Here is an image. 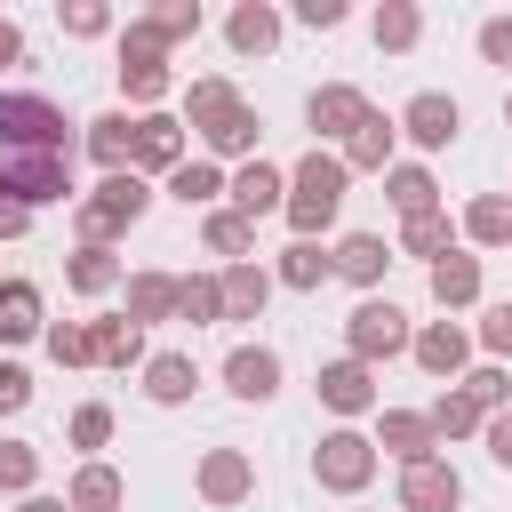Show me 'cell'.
<instances>
[{"label":"cell","mask_w":512,"mask_h":512,"mask_svg":"<svg viewBox=\"0 0 512 512\" xmlns=\"http://www.w3.org/2000/svg\"><path fill=\"white\" fill-rule=\"evenodd\" d=\"M392 256H400V248H392L384 232H344V240H336V280H352V288L376 296V280L392 272Z\"/></svg>","instance_id":"22"},{"label":"cell","mask_w":512,"mask_h":512,"mask_svg":"<svg viewBox=\"0 0 512 512\" xmlns=\"http://www.w3.org/2000/svg\"><path fill=\"white\" fill-rule=\"evenodd\" d=\"M400 136H408L416 152H448V144L464 136V104H456L448 88H416V96L400 104Z\"/></svg>","instance_id":"9"},{"label":"cell","mask_w":512,"mask_h":512,"mask_svg":"<svg viewBox=\"0 0 512 512\" xmlns=\"http://www.w3.org/2000/svg\"><path fill=\"white\" fill-rule=\"evenodd\" d=\"M128 320L136 328L176 320V272H128Z\"/></svg>","instance_id":"36"},{"label":"cell","mask_w":512,"mask_h":512,"mask_svg":"<svg viewBox=\"0 0 512 512\" xmlns=\"http://www.w3.org/2000/svg\"><path fill=\"white\" fill-rule=\"evenodd\" d=\"M224 392L248 400V408L280 400V352H272V344H232V352H224Z\"/></svg>","instance_id":"16"},{"label":"cell","mask_w":512,"mask_h":512,"mask_svg":"<svg viewBox=\"0 0 512 512\" xmlns=\"http://www.w3.org/2000/svg\"><path fill=\"white\" fill-rule=\"evenodd\" d=\"M504 192H512V184H504Z\"/></svg>","instance_id":"56"},{"label":"cell","mask_w":512,"mask_h":512,"mask_svg":"<svg viewBox=\"0 0 512 512\" xmlns=\"http://www.w3.org/2000/svg\"><path fill=\"white\" fill-rule=\"evenodd\" d=\"M376 456H392L400 472L408 464H424V456H440V432H432V416L424 408H376Z\"/></svg>","instance_id":"12"},{"label":"cell","mask_w":512,"mask_h":512,"mask_svg":"<svg viewBox=\"0 0 512 512\" xmlns=\"http://www.w3.org/2000/svg\"><path fill=\"white\" fill-rule=\"evenodd\" d=\"M88 360H96V368H120V376H128V368L144 376L152 344H144V328H136L128 312H112V320H88Z\"/></svg>","instance_id":"18"},{"label":"cell","mask_w":512,"mask_h":512,"mask_svg":"<svg viewBox=\"0 0 512 512\" xmlns=\"http://www.w3.org/2000/svg\"><path fill=\"white\" fill-rule=\"evenodd\" d=\"M376 440L360 432V424H328L320 432V448H312V488H328V496H360L368 480H376Z\"/></svg>","instance_id":"5"},{"label":"cell","mask_w":512,"mask_h":512,"mask_svg":"<svg viewBox=\"0 0 512 512\" xmlns=\"http://www.w3.org/2000/svg\"><path fill=\"white\" fill-rule=\"evenodd\" d=\"M504 128H512V96H504Z\"/></svg>","instance_id":"55"},{"label":"cell","mask_w":512,"mask_h":512,"mask_svg":"<svg viewBox=\"0 0 512 512\" xmlns=\"http://www.w3.org/2000/svg\"><path fill=\"white\" fill-rule=\"evenodd\" d=\"M480 448H488V464H496V472H512V408L480 424Z\"/></svg>","instance_id":"50"},{"label":"cell","mask_w":512,"mask_h":512,"mask_svg":"<svg viewBox=\"0 0 512 512\" xmlns=\"http://www.w3.org/2000/svg\"><path fill=\"white\" fill-rule=\"evenodd\" d=\"M224 208H240L248 224H256V216H280V208H288V168H272V160L256 152L248 168H232V184H224Z\"/></svg>","instance_id":"15"},{"label":"cell","mask_w":512,"mask_h":512,"mask_svg":"<svg viewBox=\"0 0 512 512\" xmlns=\"http://www.w3.org/2000/svg\"><path fill=\"white\" fill-rule=\"evenodd\" d=\"M232 104H240V88H232V80H224V72H200V80H192V88H184V128H192V136H200V128H208V120H224V112H232Z\"/></svg>","instance_id":"39"},{"label":"cell","mask_w":512,"mask_h":512,"mask_svg":"<svg viewBox=\"0 0 512 512\" xmlns=\"http://www.w3.org/2000/svg\"><path fill=\"white\" fill-rule=\"evenodd\" d=\"M312 392H320V408H328L336 424H352V416H368V408H376V368H360L352 352H336V360H320Z\"/></svg>","instance_id":"11"},{"label":"cell","mask_w":512,"mask_h":512,"mask_svg":"<svg viewBox=\"0 0 512 512\" xmlns=\"http://www.w3.org/2000/svg\"><path fill=\"white\" fill-rule=\"evenodd\" d=\"M144 208H152V176H136V168L96 176V192H80V208H72L80 248H112L120 232H136V224H144Z\"/></svg>","instance_id":"2"},{"label":"cell","mask_w":512,"mask_h":512,"mask_svg":"<svg viewBox=\"0 0 512 512\" xmlns=\"http://www.w3.org/2000/svg\"><path fill=\"white\" fill-rule=\"evenodd\" d=\"M344 184H352L344 152H320V144H312V152L288 168V208H280L288 232H296V240H320V232L336 224V208H344Z\"/></svg>","instance_id":"1"},{"label":"cell","mask_w":512,"mask_h":512,"mask_svg":"<svg viewBox=\"0 0 512 512\" xmlns=\"http://www.w3.org/2000/svg\"><path fill=\"white\" fill-rule=\"evenodd\" d=\"M416 344V328H408V312L392 304V296H360L352 312H344V352L360 360V368H384V360H400Z\"/></svg>","instance_id":"4"},{"label":"cell","mask_w":512,"mask_h":512,"mask_svg":"<svg viewBox=\"0 0 512 512\" xmlns=\"http://www.w3.org/2000/svg\"><path fill=\"white\" fill-rule=\"evenodd\" d=\"M80 152H88L104 176L136 168V112H96V120H80Z\"/></svg>","instance_id":"17"},{"label":"cell","mask_w":512,"mask_h":512,"mask_svg":"<svg viewBox=\"0 0 512 512\" xmlns=\"http://www.w3.org/2000/svg\"><path fill=\"white\" fill-rule=\"evenodd\" d=\"M272 280H280V288H296V296H312V288H328V280H336V248H320V240H288V248H280V264H272Z\"/></svg>","instance_id":"27"},{"label":"cell","mask_w":512,"mask_h":512,"mask_svg":"<svg viewBox=\"0 0 512 512\" xmlns=\"http://www.w3.org/2000/svg\"><path fill=\"white\" fill-rule=\"evenodd\" d=\"M368 112H376V104H368L352 80H320V88L304 96V128H312V144H320V152H328V144L344 152V144H352V128H360Z\"/></svg>","instance_id":"8"},{"label":"cell","mask_w":512,"mask_h":512,"mask_svg":"<svg viewBox=\"0 0 512 512\" xmlns=\"http://www.w3.org/2000/svg\"><path fill=\"white\" fill-rule=\"evenodd\" d=\"M72 120H64V104L56 96H40V88H0V160L8 152H64L72 160Z\"/></svg>","instance_id":"3"},{"label":"cell","mask_w":512,"mask_h":512,"mask_svg":"<svg viewBox=\"0 0 512 512\" xmlns=\"http://www.w3.org/2000/svg\"><path fill=\"white\" fill-rule=\"evenodd\" d=\"M408 360H416L432 384H464V368H472V328H464V320H424L416 344H408Z\"/></svg>","instance_id":"10"},{"label":"cell","mask_w":512,"mask_h":512,"mask_svg":"<svg viewBox=\"0 0 512 512\" xmlns=\"http://www.w3.org/2000/svg\"><path fill=\"white\" fill-rule=\"evenodd\" d=\"M192 496H200L208 512H240V504L256 496V456H248V448H200Z\"/></svg>","instance_id":"7"},{"label":"cell","mask_w":512,"mask_h":512,"mask_svg":"<svg viewBox=\"0 0 512 512\" xmlns=\"http://www.w3.org/2000/svg\"><path fill=\"white\" fill-rule=\"evenodd\" d=\"M64 504H72V512H120V504H128V480L96 456V464H80V472L64 480Z\"/></svg>","instance_id":"30"},{"label":"cell","mask_w":512,"mask_h":512,"mask_svg":"<svg viewBox=\"0 0 512 512\" xmlns=\"http://www.w3.org/2000/svg\"><path fill=\"white\" fill-rule=\"evenodd\" d=\"M256 136H264V112H256L248 96H240V104H232L224 120H208V128H200V144H208V160H240V168L256 160Z\"/></svg>","instance_id":"21"},{"label":"cell","mask_w":512,"mask_h":512,"mask_svg":"<svg viewBox=\"0 0 512 512\" xmlns=\"http://www.w3.org/2000/svg\"><path fill=\"white\" fill-rule=\"evenodd\" d=\"M32 232V208H16V200H0V240H24Z\"/></svg>","instance_id":"52"},{"label":"cell","mask_w":512,"mask_h":512,"mask_svg":"<svg viewBox=\"0 0 512 512\" xmlns=\"http://www.w3.org/2000/svg\"><path fill=\"white\" fill-rule=\"evenodd\" d=\"M192 392H200V360L192 352H152L144 360V400L152 408H184Z\"/></svg>","instance_id":"24"},{"label":"cell","mask_w":512,"mask_h":512,"mask_svg":"<svg viewBox=\"0 0 512 512\" xmlns=\"http://www.w3.org/2000/svg\"><path fill=\"white\" fill-rule=\"evenodd\" d=\"M200 240H208V256H224V264H248V248H256V224H248L240 208H208V216H200Z\"/></svg>","instance_id":"35"},{"label":"cell","mask_w":512,"mask_h":512,"mask_svg":"<svg viewBox=\"0 0 512 512\" xmlns=\"http://www.w3.org/2000/svg\"><path fill=\"white\" fill-rule=\"evenodd\" d=\"M216 280H224V320H264V304H272V288H280L256 256H248V264H224Z\"/></svg>","instance_id":"28"},{"label":"cell","mask_w":512,"mask_h":512,"mask_svg":"<svg viewBox=\"0 0 512 512\" xmlns=\"http://www.w3.org/2000/svg\"><path fill=\"white\" fill-rule=\"evenodd\" d=\"M16 512H72V504H64V496H40V488H32V496H16Z\"/></svg>","instance_id":"54"},{"label":"cell","mask_w":512,"mask_h":512,"mask_svg":"<svg viewBox=\"0 0 512 512\" xmlns=\"http://www.w3.org/2000/svg\"><path fill=\"white\" fill-rule=\"evenodd\" d=\"M224 184H232V176H224L216 160H184V168L168 176V200H176V208H200V216H208V208H224Z\"/></svg>","instance_id":"31"},{"label":"cell","mask_w":512,"mask_h":512,"mask_svg":"<svg viewBox=\"0 0 512 512\" xmlns=\"http://www.w3.org/2000/svg\"><path fill=\"white\" fill-rule=\"evenodd\" d=\"M184 160V112H136V176H176Z\"/></svg>","instance_id":"14"},{"label":"cell","mask_w":512,"mask_h":512,"mask_svg":"<svg viewBox=\"0 0 512 512\" xmlns=\"http://www.w3.org/2000/svg\"><path fill=\"white\" fill-rule=\"evenodd\" d=\"M472 344L504 368V360H512V304H488V312H480V328H472Z\"/></svg>","instance_id":"47"},{"label":"cell","mask_w":512,"mask_h":512,"mask_svg":"<svg viewBox=\"0 0 512 512\" xmlns=\"http://www.w3.org/2000/svg\"><path fill=\"white\" fill-rule=\"evenodd\" d=\"M456 232L472 248H512V192H472L464 216H456Z\"/></svg>","instance_id":"29"},{"label":"cell","mask_w":512,"mask_h":512,"mask_svg":"<svg viewBox=\"0 0 512 512\" xmlns=\"http://www.w3.org/2000/svg\"><path fill=\"white\" fill-rule=\"evenodd\" d=\"M112 424H120V416H112L104 400H80V408L64 416V440L80 448V464H96V448H112Z\"/></svg>","instance_id":"40"},{"label":"cell","mask_w":512,"mask_h":512,"mask_svg":"<svg viewBox=\"0 0 512 512\" xmlns=\"http://www.w3.org/2000/svg\"><path fill=\"white\" fill-rule=\"evenodd\" d=\"M40 488V448L32 440H0V496H32Z\"/></svg>","instance_id":"45"},{"label":"cell","mask_w":512,"mask_h":512,"mask_svg":"<svg viewBox=\"0 0 512 512\" xmlns=\"http://www.w3.org/2000/svg\"><path fill=\"white\" fill-rule=\"evenodd\" d=\"M432 304H440V312L480 304V256H464V248H456V256H440V264H432Z\"/></svg>","instance_id":"33"},{"label":"cell","mask_w":512,"mask_h":512,"mask_svg":"<svg viewBox=\"0 0 512 512\" xmlns=\"http://www.w3.org/2000/svg\"><path fill=\"white\" fill-rule=\"evenodd\" d=\"M8 64H24V32L0 16V72H8Z\"/></svg>","instance_id":"53"},{"label":"cell","mask_w":512,"mask_h":512,"mask_svg":"<svg viewBox=\"0 0 512 512\" xmlns=\"http://www.w3.org/2000/svg\"><path fill=\"white\" fill-rule=\"evenodd\" d=\"M424 416H432V432H440V440H480V424H488V416L472 408V392H456V384H448Z\"/></svg>","instance_id":"42"},{"label":"cell","mask_w":512,"mask_h":512,"mask_svg":"<svg viewBox=\"0 0 512 512\" xmlns=\"http://www.w3.org/2000/svg\"><path fill=\"white\" fill-rule=\"evenodd\" d=\"M144 24H152V32H160V48L176 56L184 40H200V24H208V16H200V0H160V8H144Z\"/></svg>","instance_id":"41"},{"label":"cell","mask_w":512,"mask_h":512,"mask_svg":"<svg viewBox=\"0 0 512 512\" xmlns=\"http://www.w3.org/2000/svg\"><path fill=\"white\" fill-rule=\"evenodd\" d=\"M456 392H472V408H480V416H504V408H512V376H504L496 360L464 368V384H456Z\"/></svg>","instance_id":"44"},{"label":"cell","mask_w":512,"mask_h":512,"mask_svg":"<svg viewBox=\"0 0 512 512\" xmlns=\"http://www.w3.org/2000/svg\"><path fill=\"white\" fill-rule=\"evenodd\" d=\"M368 32H376L384 56H408V48L424 40V8H416V0H384V8L368 16Z\"/></svg>","instance_id":"34"},{"label":"cell","mask_w":512,"mask_h":512,"mask_svg":"<svg viewBox=\"0 0 512 512\" xmlns=\"http://www.w3.org/2000/svg\"><path fill=\"white\" fill-rule=\"evenodd\" d=\"M472 48H480V64H496V72H512V16H480V32H472Z\"/></svg>","instance_id":"48"},{"label":"cell","mask_w":512,"mask_h":512,"mask_svg":"<svg viewBox=\"0 0 512 512\" xmlns=\"http://www.w3.org/2000/svg\"><path fill=\"white\" fill-rule=\"evenodd\" d=\"M392 144H400V112H368L352 128V144H344V168L352 176H384L392 168Z\"/></svg>","instance_id":"23"},{"label":"cell","mask_w":512,"mask_h":512,"mask_svg":"<svg viewBox=\"0 0 512 512\" xmlns=\"http://www.w3.org/2000/svg\"><path fill=\"white\" fill-rule=\"evenodd\" d=\"M176 320L216 328V320H224V280H216V272H176Z\"/></svg>","instance_id":"37"},{"label":"cell","mask_w":512,"mask_h":512,"mask_svg":"<svg viewBox=\"0 0 512 512\" xmlns=\"http://www.w3.org/2000/svg\"><path fill=\"white\" fill-rule=\"evenodd\" d=\"M40 344H48V360H56V368H96V360H88V320H48V336H40Z\"/></svg>","instance_id":"46"},{"label":"cell","mask_w":512,"mask_h":512,"mask_svg":"<svg viewBox=\"0 0 512 512\" xmlns=\"http://www.w3.org/2000/svg\"><path fill=\"white\" fill-rule=\"evenodd\" d=\"M344 16H352L344 0H296V24H304V32H336Z\"/></svg>","instance_id":"51"},{"label":"cell","mask_w":512,"mask_h":512,"mask_svg":"<svg viewBox=\"0 0 512 512\" xmlns=\"http://www.w3.org/2000/svg\"><path fill=\"white\" fill-rule=\"evenodd\" d=\"M64 288L96 304V296H112V288H128V264H120L112 248H72V256H64Z\"/></svg>","instance_id":"26"},{"label":"cell","mask_w":512,"mask_h":512,"mask_svg":"<svg viewBox=\"0 0 512 512\" xmlns=\"http://www.w3.org/2000/svg\"><path fill=\"white\" fill-rule=\"evenodd\" d=\"M400 512H464V472L448 464V456H424V464H408L400 472V496H392Z\"/></svg>","instance_id":"13"},{"label":"cell","mask_w":512,"mask_h":512,"mask_svg":"<svg viewBox=\"0 0 512 512\" xmlns=\"http://www.w3.org/2000/svg\"><path fill=\"white\" fill-rule=\"evenodd\" d=\"M280 32H288V16H280L272 0H240V8L224 16V48H232V56H272Z\"/></svg>","instance_id":"20"},{"label":"cell","mask_w":512,"mask_h":512,"mask_svg":"<svg viewBox=\"0 0 512 512\" xmlns=\"http://www.w3.org/2000/svg\"><path fill=\"white\" fill-rule=\"evenodd\" d=\"M392 248H400V256H416V264H440V256H456V224H448V208H432V216H408Z\"/></svg>","instance_id":"32"},{"label":"cell","mask_w":512,"mask_h":512,"mask_svg":"<svg viewBox=\"0 0 512 512\" xmlns=\"http://www.w3.org/2000/svg\"><path fill=\"white\" fill-rule=\"evenodd\" d=\"M0 200H16V208H56V200H72L80 208V184H72V160L64 152H8L0 160Z\"/></svg>","instance_id":"6"},{"label":"cell","mask_w":512,"mask_h":512,"mask_svg":"<svg viewBox=\"0 0 512 512\" xmlns=\"http://www.w3.org/2000/svg\"><path fill=\"white\" fill-rule=\"evenodd\" d=\"M56 24H64V40H104V32H120V16H112L104 0H56Z\"/></svg>","instance_id":"43"},{"label":"cell","mask_w":512,"mask_h":512,"mask_svg":"<svg viewBox=\"0 0 512 512\" xmlns=\"http://www.w3.org/2000/svg\"><path fill=\"white\" fill-rule=\"evenodd\" d=\"M176 96V72L168 64H120V112L136 104V112H160Z\"/></svg>","instance_id":"38"},{"label":"cell","mask_w":512,"mask_h":512,"mask_svg":"<svg viewBox=\"0 0 512 512\" xmlns=\"http://www.w3.org/2000/svg\"><path fill=\"white\" fill-rule=\"evenodd\" d=\"M24 408H32V368L0 360V416H24Z\"/></svg>","instance_id":"49"},{"label":"cell","mask_w":512,"mask_h":512,"mask_svg":"<svg viewBox=\"0 0 512 512\" xmlns=\"http://www.w3.org/2000/svg\"><path fill=\"white\" fill-rule=\"evenodd\" d=\"M384 200L400 208V224H408V216H432V208H440V176H432L424 160H392V168H384Z\"/></svg>","instance_id":"25"},{"label":"cell","mask_w":512,"mask_h":512,"mask_svg":"<svg viewBox=\"0 0 512 512\" xmlns=\"http://www.w3.org/2000/svg\"><path fill=\"white\" fill-rule=\"evenodd\" d=\"M32 336H48V296H40V280L8 272L0 280V344H32Z\"/></svg>","instance_id":"19"}]
</instances>
